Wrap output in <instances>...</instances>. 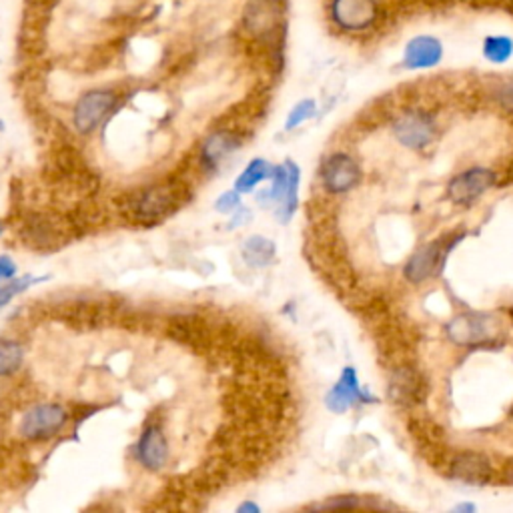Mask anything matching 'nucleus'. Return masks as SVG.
Listing matches in <instances>:
<instances>
[{"mask_svg": "<svg viewBox=\"0 0 513 513\" xmlns=\"http://www.w3.org/2000/svg\"><path fill=\"white\" fill-rule=\"evenodd\" d=\"M299 181H301V171L299 167H297L293 160H287L283 167H275V171H273V187L269 191H265L267 195L265 199L261 197L259 200L263 203H279L281 205V211H279V219L287 223L291 219L295 208H297V200H299V195H297V191H299Z\"/></svg>", "mask_w": 513, "mask_h": 513, "instance_id": "nucleus-1", "label": "nucleus"}, {"mask_svg": "<svg viewBox=\"0 0 513 513\" xmlns=\"http://www.w3.org/2000/svg\"><path fill=\"white\" fill-rule=\"evenodd\" d=\"M391 131L395 139L407 149H425L436 136V120L425 110H403L393 120Z\"/></svg>", "mask_w": 513, "mask_h": 513, "instance_id": "nucleus-2", "label": "nucleus"}, {"mask_svg": "<svg viewBox=\"0 0 513 513\" xmlns=\"http://www.w3.org/2000/svg\"><path fill=\"white\" fill-rule=\"evenodd\" d=\"M64 423H67V413H64L61 405H35L24 413L20 421V433L27 439H46L59 433Z\"/></svg>", "mask_w": 513, "mask_h": 513, "instance_id": "nucleus-3", "label": "nucleus"}, {"mask_svg": "<svg viewBox=\"0 0 513 513\" xmlns=\"http://www.w3.org/2000/svg\"><path fill=\"white\" fill-rule=\"evenodd\" d=\"M495 183V175L484 167H473L468 171L453 176L447 184L449 199L455 205H469L479 199Z\"/></svg>", "mask_w": 513, "mask_h": 513, "instance_id": "nucleus-4", "label": "nucleus"}, {"mask_svg": "<svg viewBox=\"0 0 513 513\" xmlns=\"http://www.w3.org/2000/svg\"><path fill=\"white\" fill-rule=\"evenodd\" d=\"M331 16L339 28L361 32L375 22L377 6L373 0H333Z\"/></svg>", "mask_w": 513, "mask_h": 513, "instance_id": "nucleus-5", "label": "nucleus"}, {"mask_svg": "<svg viewBox=\"0 0 513 513\" xmlns=\"http://www.w3.org/2000/svg\"><path fill=\"white\" fill-rule=\"evenodd\" d=\"M321 179H323L325 189L333 195H341V192H349L361 179L359 165L345 152H337V155L329 157L321 171Z\"/></svg>", "mask_w": 513, "mask_h": 513, "instance_id": "nucleus-6", "label": "nucleus"}, {"mask_svg": "<svg viewBox=\"0 0 513 513\" xmlns=\"http://www.w3.org/2000/svg\"><path fill=\"white\" fill-rule=\"evenodd\" d=\"M444 43L433 35H417L405 45L403 67L407 70H429L444 61Z\"/></svg>", "mask_w": 513, "mask_h": 513, "instance_id": "nucleus-7", "label": "nucleus"}, {"mask_svg": "<svg viewBox=\"0 0 513 513\" xmlns=\"http://www.w3.org/2000/svg\"><path fill=\"white\" fill-rule=\"evenodd\" d=\"M117 96L109 91H91L77 102L75 126L80 133H91L115 107Z\"/></svg>", "mask_w": 513, "mask_h": 513, "instance_id": "nucleus-8", "label": "nucleus"}, {"mask_svg": "<svg viewBox=\"0 0 513 513\" xmlns=\"http://www.w3.org/2000/svg\"><path fill=\"white\" fill-rule=\"evenodd\" d=\"M367 399H369V395L363 389H361L355 369L345 367L341 377H339V381H337L331 387V391L327 393L325 405H327L329 411L345 413V411H349V409L355 405L357 401H365L367 403Z\"/></svg>", "mask_w": 513, "mask_h": 513, "instance_id": "nucleus-9", "label": "nucleus"}, {"mask_svg": "<svg viewBox=\"0 0 513 513\" xmlns=\"http://www.w3.org/2000/svg\"><path fill=\"white\" fill-rule=\"evenodd\" d=\"M449 473L453 479H460L469 485H484L492 479V463L484 455L476 452L460 453L449 465Z\"/></svg>", "mask_w": 513, "mask_h": 513, "instance_id": "nucleus-10", "label": "nucleus"}, {"mask_svg": "<svg viewBox=\"0 0 513 513\" xmlns=\"http://www.w3.org/2000/svg\"><path fill=\"white\" fill-rule=\"evenodd\" d=\"M492 321L493 319L489 315L471 313V315L455 317L452 323H449L447 331H449V337H452L455 343H461V345L477 343L481 339H487V337H492V333H493Z\"/></svg>", "mask_w": 513, "mask_h": 513, "instance_id": "nucleus-11", "label": "nucleus"}, {"mask_svg": "<svg viewBox=\"0 0 513 513\" xmlns=\"http://www.w3.org/2000/svg\"><path fill=\"white\" fill-rule=\"evenodd\" d=\"M136 452H139V460L144 468H149V469L163 468L168 457V445H167L163 431H160L159 428L144 429V433L139 439V447H136Z\"/></svg>", "mask_w": 513, "mask_h": 513, "instance_id": "nucleus-12", "label": "nucleus"}, {"mask_svg": "<svg viewBox=\"0 0 513 513\" xmlns=\"http://www.w3.org/2000/svg\"><path fill=\"white\" fill-rule=\"evenodd\" d=\"M439 261H441L439 243L425 245L415 253V256L409 259L405 267V277L411 281V283H421V281L433 275V271H436Z\"/></svg>", "mask_w": 513, "mask_h": 513, "instance_id": "nucleus-13", "label": "nucleus"}, {"mask_svg": "<svg viewBox=\"0 0 513 513\" xmlns=\"http://www.w3.org/2000/svg\"><path fill=\"white\" fill-rule=\"evenodd\" d=\"M168 207H171V192L167 189H152L142 192V197L136 203V219L139 221H155L163 216Z\"/></svg>", "mask_w": 513, "mask_h": 513, "instance_id": "nucleus-14", "label": "nucleus"}, {"mask_svg": "<svg viewBox=\"0 0 513 513\" xmlns=\"http://www.w3.org/2000/svg\"><path fill=\"white\" fill-rule=\"evenodd\" d=\"M481 54L492 64H505L513 56V38L508 35H489L481 45Z\"/></svg>", "mask_w": 513, "mask_h": 513, "instance_id": "nucleus-15", "label": "nucleus"}, {"mask_svg": "<svg viewBox=\"0 0 513 513\" xmlns=\"http://www.w3.org/2000/svg\"><path fill=\"white\" fill-rule=\"evenodd\" d=\"M273 168L267 160H263V159H253L251 163H248V167L245 168L243 173H240V176L237 179L235 183V189L239 192H248V191H253L256 184L263 183L265 179H273Z\"/></svg>", "mask_w": 513, "mask_h": 513, "instance_id": "nucleus-16", "label": "nucleus"}, {"mask_svg": "<svg viewBox=\"0 0 513 513\" xmlns=\"http://www.w3.org/2000/svg\"><path fill=\"white\" fill-rule=\"evenodd\" d=\"M243 255L247 263L255 265V267H263L275 256V245L265 237H248L243 245Z\"/></svg>", "mask_w": 513, "mask_h": 513, "instance_id": "nucleus-17", "label": "nucleus"}, {"mask_svg": "<svg viewBox=\"0 0 513 513\" xmlns=\"http://www.w3.org/2000/svg\"><path fill=\"white\" fill-rule=\"evenodd\" d=\"M235 147L237 144H235V139H232V134L216 133L203 144V157L205 160H208V163H219V159L229 155V152Z\"/></svg>", "mask_w": 513, "mask_h": 513, "instance_id": "nucleus-18", "label": "nucleus"}, {"mask_svg": "<svg viewBox=\"0 0 513 513\" xmlns=\"http://www.w3.org/2000/svg\"><path fill=\"white\" fill-rule=\"evenodd\" d=\"M22 363V349L14 341H0V375L12 373Z\"/></svg>", "mask_w": 513, "mask_h": 513, "instance_id": "nucleus-19", "label": "nucleus"}, {"mask_svg": "<svg viewBox=\"0 0 513 513\" xmlns=\"http://www.w3.org/2000/svg\"><path fill=\"white\" fill-rule=\"evenodd\" d=\"M315 110H317L315 101L305 99L301 102H297L295 107H293V110L289 112V118H287V125H285L287 131H293L295 126H299V125L305 123V120H309V118L315 117Z\"/></svg>", "mask_w": 513, "mask_h": 513, "instance_id": "nucleus-20", "label": "nucleus"}, {"mask_svg": "<svg viewBox=\"0 0 513 513\" xmlns=\"http://www.w3.org/2000/svg\"><path fill=\"white\" fill-rule=\"evenodd\" d=\"M35 283H40V279H35V277H22V279L12 281V283H8V285H3V287H0V309H3L4 305L11 303L16 295L22 293L24 289H28L30 285H35Z\"/></svg>", "mask_w": 513, "mask_h": 513, "instance_id": "nucleus-21", "label": "nucleus"}, {"mask_svg": "<svg viewBox=\"0 0 513 513\" xmlns=\"http://www.w3.org/2000/svg\"><path fill=\"white\" fill-rule=\"evenodd\" d=\"M240 192L235 189V191H227V192H223V195L216 199V203H215V208L219 213H224V215H229V213H235L237 208L240 207Z\"/></svg>", "mask_w": 513, "mask_h": 513, "instance_id": "nucleus-22", "label": "nucleus"}, {"mask_svg": "<svg viewBox=\"0 0 513 513\" xmlns=\"http://www.w3.org/2000/svg\"><path fill=\"white\" fill-rule=\"evenodd\" d=\"M497 101L501 102V107L513 110V78L497 88Z\"/></svg>", "mask_w": 513, "mask_h": 513, "instance_id": "nucleus-23", "label": "nucleus"}, {"mask_svg": "<svg viewBox=\"0 0 513 513\" xmlns=\"http://www.w3.org/2000/svg\"><path fill=\"white\" fill-rule=\"evenodd\" d=\"M16 273V265L11 256H0V281L12 279Z\"/></svg>", "mask_w": 513, "mask_h": 513, "instance_id": "nucleus-24", "label": "nucleus"}, {"mask_svg": "<svg viewBox=\"0 0 513 513\" xmlns=\"http://www.w3.org/2000/svg\"><path fill=\"white\" fill-rule=\"evenodd\" d=\"M251 219V213L247 211L245 207H239L235 213H232V219H231V227H240L245 221Z\"/></svg>", "mask_w": 513, "mask_h": 513, "instance_id": "nucleus-25", "label": "nucleus"}, {"mask_svg": "<svg viewBox=\"0 0 513 513\" xmlns=\"http://www.w3.org/2000/svg\"><path fill=\"white\" fill-rule=\"evenodd\" d=\"M455 511H476V505H471V503H461V505H457Z\"/></svg>", "mask_w": 513, "mask_h": 513, "instance_id": "nucleus-26", "label": "nucleus"}, {"mask_svg": "<svg viewBox=\"0 0 513 513\" xmlns=\"http://www.w3.org/2000/svg\"><path fill=\"white\" fill-rule=\"evenodd\" d=\"M239 511H259V508H256V505H253V503H243L239 508Z\"/></svg>", "mask_w": 513, "mask_h": 513, "instance_id": "nucleus-27", "label": "nucleus"}]
</instances>
